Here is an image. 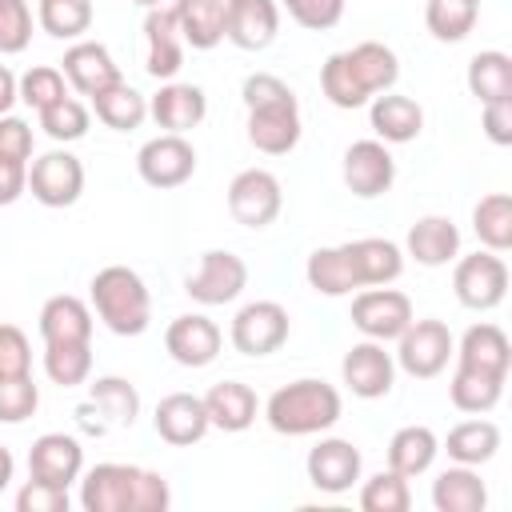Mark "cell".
Listing matches in <instances>:
<instances>
[{
    "label": "cell",
    "instance_id": "6da1fadb",
    "mask_svg": "<svg viewBox=\"0 0 512 512\" xmlns=\"http://www.w3.org/2000/svg\"><path fill=\"white\" fill-rule=\"evenodd\" d=\"M80 504L88 512H164L168 484L164 476L132 464H96L84 480Z\"/></svg>",
    "mask_w": 512,
    "mask_h": 512
},
{
    "label": "cell",
    "instance_id": "7a4b0ae2",
    "mask_svg": "<svg viewBox=\"0 0 512 512\" xmlns=\"http://www.w3.org/2000/svg\"><path fill=\"white\" fill-rule=\"evenodd\" d=\"M92 304L116 336H140L148 328V312H152L148 288L124 264H108L92 276Z\"/></svg>",
    "mask_w": 512,
    "mask_h": 512
},
{
    "label": "cell",
    "instance_id": "3957f363",
    "mask_svg": "<svg viewBox=\"0 0 512 512\" xmlns=\"http://www.w3.org/2000/svg\"><path fill=\"white\" fill-rule=\"evenodd\" d=\"M340 420V392L324 380H296L288 388H276L268 400V424L284 436L320 432Z\"/></svg>",
    "mask_w": 512,
    "mask_h": 512
},
{
    "label": "cell",
    "instance_id": "277c9868",
    "mask_svg": "<svg viewBox=\"0 0 512 512\" xmlns=\"http://www.w3.org/2000/svg\"><path fill=\"white\" fill-rule=\"evenodd\" d=\"M228 212L244 228H264L280 212V180L264 168H244L228 184Z\"/></svg>",
    "mask_w": 512,
    "mask_h": 512
},
{
    "label": "cell",
    "instance_id": "5b68a950",
    "mask_svg": "<svg viewBox=\"0 0 512 512\" xmlns=\"http://www.w3.org/2000/svg\"><path fill=\"white\" fill-rule=\"evenodd\" d=\"M288 340V312L276 300L244 304L232 320V344L244 356H268Z\"/></svg>",
    "mask_w": 512,
    "mask_h": 512
},
{
    "label": "cell",
    "instance_id": "8992f818",
    "mask_svg": "<svg viewBox=\"0 0 512 512\" xmlns=\"http://www.w3.org/2000/svg\"><path fill=\"white\" fill-rule=\"evenodd\" d=\"M136 168L152 188H176L196 172V152L180 132H164L140 148Z\"/></svg>",
    "mask_w": 512,
    "mask_h": 512
},
{
    "label": "cell",
    "instance_id": "52a82bcc",
    "mask_svg": "<svg viewBox=\"0 0 512 512\" xmlns=\"http://www.w3.org/2000/svg\"><path fill=\"white\" fill-rule=\"evenodd\" d=\"M452 288H456L460 304H468V308H496L508 292V268L492 252H472L456 264Z\"/></svg>",
    "mask_w": 512,
    "mask_h": 512
},
{
    "label": "cell",
    "instance_id": "ba28073f",
    "mask_svg": "<svg viewBox=\"0 0 512 512\" xmlns=\"http://www.w3.org/2000/svg\"><path fill=\"white\" fill-rule=\"evenodd\" d=\"M352 324L372 340H392L412 324V300L396 288H372L352 300Z\"/></svg>",
    "mask_w": 512,
    "mask_h": 512
},
{
    "label": "cell",
    "instance_id": "9c48e42d",
    "mask_svg": "<svg viewBox=\"0 0 512 512\" xmlns=\"http://www.w3.org/2000/svg\"><path fill=\"white\" fill-rule=\"evenodd\" d=\"M28 184H32V196L48 208H64L80 196L84 188V164L72 156V152H44L32 172H28Z\"/></svg>",
    "mask_w": 512,
    "mask_h": 512
},
{
    "label": "cell",
    "instance_id": "30bf717a",
    "mask_svg": "<svg viewBox=\"0 0 512 512\" xmlns=\"http://www.w3.org/2000/svg\"><path fill=\"white\" fill-rule=\"evenodd\" d=\"M452 332L444 320H412L400 332V364L412 376H436L448 364Z\"/></svg>",
    "mask_w": 512,
    "mask_h": 512
},
{
    "label": "cell",
    "instance_id": "8fae6325",
    "mask_svg": "<svg viewBox=\"0 0 512 512\" xmlns=\"http://www.w3.org/2000/svg\"><path fill=\"white\" fill-rule=\"evenodd\" d=\"M280 28L276 0H224V36L236 48H268Z\"/></svg>",
    "mask_w": 512,
    "mask_h": 512
},
{
    "label": "cell",
    "instance_id": "7c38bea8",
    "mask_svg": "<svg viewBox=\"0 0 512 512\" xmlns=\"http://www.w3.org/2000/svg\"><path fill=\"white\" fill-rule=\"evenodd\" d=\"M248 268L236 252H204L196 276H188V296L200 304H228L240 296Z\"/></svg>",
    "mask_w": 512,
    "mask_h": 512
},
{
    "label": "cell",
    "instance_id": "4fadbf2b",
    "mask_svg": "<svg viewBox=\"0 0 512 512\" xmlns=\"http://www.w3.org/2000/svg\"><path fill=\"white\" fill-rule=\"evenodd\" d=\"M392 176H396V164H392V156H388V148L380 140H356L344 152V184L356 196H380V192H388Z\"/></svg>",
    "mask_w": 512,
    "mask_h": 512
},
{
    "label": "cell",
    "instance_id": "5bb4252c",
    "mask_svg": "<svg viewBox=\"0 0 512 512\" xmlns=\"http://www.w3.org/2000/svg\"><path fill=\"white\" fill-rule=\"evenodd\" d=\"M80 464H84V452L72 436L64 432H44L32 452H28V472L32 480H44V484H60L68 488L76 476H80Z\"/></svg>",
    "mask_w": 512,
    "mask_h": 512
},
{
    "label": "cell",
    "instance_id": "9a60e30c",
    "mask_svg": "<svg viewBox=\"0 0 512 512\" xmlns=\"http://www.w3.org/2000/svg\"><path fill=\"white\" fill-rule=\"evenodd\" d=\"M248 140L268 156H280V152L296 148V140H300V108H296V100L268 104V108H248Z\"/></svg>",
    "mask_w": 512,
    "mask_h": 512
},
{
    "label": "cell",
    "instance_id": "2e32d148",
    "mask_svg": "<svg viewBox=\"0 0 512 512\" xmlns=\"http://www.w3.org/2000/svg\"><path fill=\"white\" fill-rule=\"evenodd\" d=\"M164 344L172 352V360L188 364V368H200L208 360H216L220 352V328L208 320V316H176L164 332Z\"/></svg>",
    "mask_w": 512,
    "mask_h": 512
},
{
    "label": "cell",
    "instance_id": "e0dca14e",
    "mask_svg": "<svg viewBox=\"0 0 512 512\" xmlns=\"http://www.w3.org/2000/svg\"><path fill=\"white\" fill-rule=\"evenodd\" d=\"M340 252H344V260H348L356 284H388V280H396L400 268H404V256H400V248H396L392 240L364 236V240L340 244Z\"/></svg>",
    "mask_w": 512,
    "mask_h": 512
},
{
    "label": "cell",
    "instance_id": "ac0fdd59",
    "mask_svg": "<svg viewBox=\"0 0 512 512\" xmlns=\"http://www.w3.org/2000/svg\"><path fill=\"white\" fill-rule=\"evenodd\" d=\"M156 432L168 444H196L208 432V408L192 392H172L156 404Z\"/></svg>",
    "mask_w": 512,
    "mask_h": 512
},
{
    "label": "cell",
    "instance_id": "d6986e66",
    "mask_svg": "<svg viewBox=\"0 0 512 512\" xmlns=\"http://www.w3.org/2000/svg\"><path fill=\"white\" fill-rule=\"evenodd\" d=\"M144 36H148V72L156 80L176 76L180 60H184V44H180V24L172 8H148L144 16Z\"/></svg>",
    "mask_w": 512,
    "mask_h": 512
},
{
    "label": "cell",
    "instance_id": "ffe728a7",
    "mask_svg": "<svg viewBox=\"0 0 512 512\" xmlns=\"http://www.w3.org/2000/svg\"><path fill=\"white\" fill-rule=\"evenodd\" d=\"M64 76L72 80L76 92L96 96V92H104V88H112L120 80V68L112 64V56H108L104 44L84 40V44H72L64 52Z\"/></svg>",
    "mask_w": 512,
    "mask_h": 512
},
{
    "label": "cell",
    "instance_id": "44dd1931",
    "mask_svg": "<svg viewBox=\"0 0 512 512\" xmlns=\"http://www.w3.org/2000/svg\"><path fill=\"white\" fill-rule=\"evenodd\" d=\"M360 476V452L348 440H320L308 452V480L324 492H344Z\"/></svg>",
    "mask_w": 512,
    "mask_h": 512
},
{
    "label": "cell",
    "instance_id": "7402d4cb",
    "mask_svg": "<svg viewBox=\"0 0 512 512\" xmlns=\"http://www.w3.org/2000/svg\"><path fill=\"white\" fill-rule=\"evenodd\" d=\"M40 336L44 344H84L92 336V316L80 296H52L40 308Z\"/></svg>",
    "mask_w": 512,
    "mask_h": 512
},
{
    "label": "cell",
    "instance_id": "603a6c76",
    "mask_svg": "<svg viewBox=\"0 0 512 512\" xmlns=\"http://www.w3.org/2000/svg\"><path fill=\"white\" fill-rule=\"evenodd\" d=\"M344 384L356 392V396H384L392 388V356L380 348V344H356L348 356H344Z\"/></svg>",
    "mask_w": 512,
    "mask_h": 512
},
{
    "label": "cell",
    "instance_id": "cb8c5ba5",
    "mask_svg": "<svg viewBox=\"0 0 512 512\" xmlns=\"http://www.w3.org/2000/svg\"><path fill=\"white\" fill-rule=\"evenodd\" d=\"M204 408H208V424H216L224 432H240L256 420V392L240 380H220L208 388Z\"/></svg>",
    "mask_w": 512,
    "mask_h": 512
},
{
    "label": "cell",
    "instance_id": "d4e9b609",
    "mask_svg": "<svg viewBox=\"0 0 512 512\" xmlns=\"http://www.w3.org/2000/svg\"><path fill=\"white\" fill-rule=\"evenodd\" d=\"M208 104H204V92L196 84H164L156 96H152V116L160 128L168 132H188L204 120Z\"/></svg>",
    "mask_w": 512,
    "mask_h": 512
},
{
    "label": "cell",
    "instance_id": "484cf974",
    "mask_svg": "<svg viewBox=\"0 0 512 512\" xmlns=\"http://www.w3.org/2000/svg\"><path fill=\"white\" fill-rule=\"evenodd\" d=\"M508 360H512V348H508L504 328H496V324H472L464 332V340H460V364L464 368H484V372L504 376L508 372Z\"/></svg>",
    "mask_w": 512,
    "mask_h": 512
},
{
    "label": "cell",
    "instance_id": "4316f807",
    "mask_svg": "<svg viewBox=\"0 0 512 512\" xmlns=\"http://www.w3.org/2000/svg\"><path fill=\"white\" fill-rule=\"evenodd\" d=\"M176 24H180V40H188L192 48H212L224 36V0H176L172 4Z\"/></svg>",
    "mask_w": 512,
    "mask_h": 512
},
{
    "label": "cell",
    "instance_id": "83f0119b",
    "mask_svg": "<svg viewBox=\"0 0 512 512\" xmlns=\"http://www.w3.org/2000/svg\"><path fill=\"white\" fill-rule=\"evenodd\" d=\"M344 60H348L352 76L364 84V92H368V96H372V92L392 88V84H396V76H400L396 52H392L388 44H380V40H364V44H356L352 52H344Z\"/></svg>",
    "mask_w": 512,
    "mask_h": 512
},
{
    "label": "cell",
    "instance_id": "f1b7e54d",
    "mask_svg": "<svg viewBox=\"0 0 512 512\" xmlns=\"http://www.w3.org/2000/svg\"><path fill=\"white\" fill-rule=\"evenodd\" d=\"M432 504L440 512H484L488 504V492H484V480L468 468H444L432 484Z\"/></svg>",
    "mask_w": 512,
    "mask_h": 512
},
{
    "label": "cell",
    "instance_id": "f546056e",
    "mask_svg": "<svg viewBox=\"0 0 512 512\" xmlns=\"http://www.w3.org/2000/svg\"><path fill=\"white\" fill-rule=\"evenodd\" d=\"M456 248H460V232L448 216H424L408 232V252L420 264H444L456 256Z\"/></svg>",
    "mask_w": 512,
    "mask_h": 512
},
{
    "label": "cell",
    "instance_id": "4dcf8cb0",
    "mask_svg": "<svg viewBox=\"0 0 512 512\" xmlns=\"http://www.w3.org/2000/svg\"><path fill=\"white\" fill-rule=\"evenodd\" d=\"M372 128H376L384 140L404 144V140L420 136L424 112H420V104H416L412 96H376V104H372Z\"/></svg>",
    "mask_w": 512,
    "mask_h": 512
},
{
    "label": "cell",
    "instance_id": "1f68e13d",
    "mask_svg": "<svg viewBox=\"0 0 512 512\" xmlns=\"http://www.w3.org/2000/svg\"><path fill=\"white\" fill-rule=\"evenodd\" d=\"M432 456H436V436H432V428H420V424L400 428L388 444V468L400 476L424 472L432 464Z\"/></svg>",
    "mask_w": 512,
    "mask_h": 512
},
{
    "label": "cell",
    "instance_id": "d6a6232c",
    "mask_svg": "<svg viewBox=\"0 0 512 512\" xmlns=\"http://www.w3.org/2000/svg\"><path fill=\"white\" fill-rule=\"evenodd\" d=\"M468 88L480 104L512 96V56L504 52H480L468 64Z\"/></svg>",
    "mask_w": 512,
    "mask_h": 512
},
{
    "label": "cell",
    "instance_id": "836d02e7",
    "mask_svg": "<svg viewBox=\"0 0 512 512\" xmlns=\"http://www.w3.org/2000/svg\"><path fill=\"white\" fill-rule=\"evenodd\" d=\"M500 388H504V376L460 364L456 376H452V404L460 412H488L500 400Z\"/></svg>",
    "mask_w": 512,
    "mask_h": 512
},
{
    "label": "cell",
    "instance_id": "e575fe53",
    "mask_svg": "<svg viewBox=\"0 0 512 512\" xmlns=\"http://www.w3.org/2000/svg\"><path fill=\"white\" fill-rule=\"evenodd\" d=\"M92 104H96V116H100L108 128H120V132L136 128V124L144 120V112H148L144 96H140L136 88H128L124 80H116L112 88L96 92V96H92Z\"/></svg>",
    "mask_w": 512,
    "mask_h": 512
},
{
    "label": "cell",
    "instance_id": "d590c367",
    "mask_svg": "<svg viewBox=\"0 0 512 512\" xmlns=\"http://www.w3.org/2000/svg\"><path fill=\"white\" fill-rule=\"evenodd\" d=\"M472 224H476V236L492 248V252H504L512 244V196L508 192H488L476 212H472Z\"/></svg>",
    "mask_w": 512,
    "mask_h": 512
},
{
    "label": "cell",
    "instance_id": "8d00e7d4",
    "mask_svg": "<svg viewBox=\"0 0 512 512\" xmlns=\"http://www.w3.org/2000/svg\"><path fill=\"white\" fill-rule=\"evenodd\" d=\"M500 448V428L488 420H464L448 432V456L460 464H480Z\"/></svg>",
    "mask_w": 512,
    "mask_h": 512
},
{
    "label": "cell",
    "instance_id": "74e56055",
    "mask_svg": "<svg viewBox=\"0 0 512 512\" xmlns=\"http://www.w3.org/2000/svg\"><path fill=\"white\" fill-rule=\"evenodd\" d=\"M308 284H312L316 292H324V296H344V292L360 288L340 248H316V252L308 256Z\"/></svg>",
    "mask_w": 512,
    "mask_h": 512
},
{
    "label": "cell",
    "instance_id": "f35d334b",
    "mask_svg": "<svg viewBox=\"0 0 512 512\" xmlns=\"http://www.w3.org/2000/svg\"><path fill=\"white\" fill-rule=\"evenodd\" d=\"M92 408L104 416V424H132L140 412V396L128 380L120 376H104L92 384Z\"/></svg>",
    "mask_w": 512,
    "mask_h": 512
},
{
    "label": "cell",
    "instance_id": "ab89813d",
    "mask_svg": "<svg viewBox=\"0 0 512 512\" xmlns=\"http://www.w3.org/2000/svg\"><path fill=\"white\" fill-rule=\"evenodd\" d=\"M476 4L480 0H428V32L436 40H464L476 24Z\"/></svg>",
    "mask_w": 512,
    "mask_h": 512
},
{
    "label": "cell",
    "instance_id": "60d3db41",
    "mask_svg": "<svg viewBox=\"0 0 512 512\" xmlns=\"http://www.w3.org/2000/svg\"><path fill=\"white\" fill-rule=\"evenodd\" d=\"M320 88H324V96H328L336 108H360V104L368 100L364 84L352 76L348 60H344V52H336V56L324 60V68H320Z\"/></svg>",
    "mask_w": 512,
    "mask_h": 512
},
{
    "label": "cell",
    "instance_id": "b9f144b4",
    "mask_svg": "<svg viewBox=\"0 0 512 512\" xmlns=\"http://www.w3.org/2000/svg\"><path fill=\"white\" fill-rule=\"evenodd\" d=\"M40 24L48 36H80L92 24V0H40Z\"/></svg>",
    "mask_w": 512,
    "mask_h": 512
},
{
    "label": "cell",
    "instance_id": "7bdbcfd3",
    "mask_svg": "<svg viewBox=\"0 0 512 512\" xmlns=\"http://www.w3.org/2000/svg\"><path fill=\"white\" fill-rule=\"evenodd\" d=\"M40 128L52 140H80L88 132V108L72 96H60L48 108H40Z\"/></svg>",
    "mask_w": 512,
    "mask_h": 512
},
{
    "label": "cell",
    "instance_id": "ee69618b",
    "mask_svg": "<svg viewBox=\"0 0 512 512\" xmlns=\"http://www.w3.org/2000/svg\"><path fill=\"white\" fill-rule=\"evenodd\" d=\"M408 504H412V496H408V484H404V476L400 472H380V476H372L368 484H364V492H360V508L364 512H408Z\"/></svg>",
    "mask_w": 512,
    "mask_h": 512
},
{
    "label": "cell",
    "instance_id": "f6af8a7d",
    "mask_svg": "<svg viewBox=\"0 0 512 512\" xmlns=\"http://www.w3.org/2000/svg\"><path fill=\"white\" fill-rule=\"evenodd\" d=\"M44 368H48V376L56 380V384H80L84 376H88V368H92V348H88V340L84 344H48V352H44Z\"/></svg>",
    "mask_w": 512,
    "mask_h": 512
},
{
    "label": "cell",
    "instance_id": "bcb514c9",
    "mask_svg": "<svg viewBox=\"0 0 512 512\" xmlns=\"http://www.w3.org/2000/svg\"><path fill=\"white\" fill-rule=\"evenodd\" d=\"M40 404V392L32 384V376H0V420L4 424H20L36 412Z\"/></svg>",
    "mask_w": 512,
    "mask_h": 512
},
{
    "label": "cell",
    "instance_id": "7dc6e473",
    "mask_svg": "<svg viewBox=\"0 0 512 512\" xmlns=\"http://www.w3.org/2000/svg\"><path fill=\"white\" fill-rule=\"evenodd\" d=\"M20 96H24V104H32L36 112L48 108L52 100L68 96V92H64V72H56V68H48V64L28 68L24 80H20Z\"/></svg>",
    "mask_w": 512,
    "mask_h": 512
},
{
    "label": "cell",
    "instance_id": "c3c4849f",
    "mask_svg": "<svg viewBox=\"0 0 512 512\" xmlns=\"http://www.w3.org/2000/svg\"><path fill=\"white\" fill-rule=\"evenodd\" d=\"M32 36V12L24 0H0V52L28 48Z\"/></svg>",
    "mask_w": 512,
    "mask_h": 512
},
{
    "label": "cell",
    "instance_id": "681fc988",
    "mask_svg": "<svg viewBox=\"0 0 512 512\" xmlns=\"http://www.w3.org/2000/svg\"><path fill=\"white\" fill-rule=\"evenodd\" d=\"M20 512H68V488L60 484H44V480H28L16 496Z\"/></svg>",
    "mask_w": 512,
    "mask_h": 512
},
{
    "label": "cell",
    "instance_id": "f907efd6",
    "mask_svg": "<svg viewBox=\"0 0 512 512\" xmlns=\"http://www.w3.org/2000/svg\"><path fill=\"white\" fill-rule=\"evenodd\" d=\"M244 104L248 108H268V104H284V100H296L292 96V88L280 80V76H272V72H252L248 80H244Z\"/></svg>",
    "mask_w": 512,
    "mask_h": 512
},
{
    "label": "cell",
    "instance_id": "816d5d0a",
    "mask_svg": "<svg viewBox=\"0 0 512 512\" xmlns=\"http://www.w3.org/2000/svg\"><path fill=\"white\" fill-rule=\"evenodd\" d=\"M32 364L28 336L16 324H0V376H24Z\"/></svg>",
    "mask_w": 512,
    "mask_h": 512
},
{
    "label": "cell",
    "instance_id": "f5cc1de1",
    "mask_svg": "<svg viewBox=\"0 0 512 512\" xmlns=\"http://www.w3.org/2000/svg\"><path fill=\"white\" fill-rule=\"evenodd\" d=\"M284 8L304 28H332L344 16V0H284Z\"/></svg>",
    "mask_w": 512,
    "mask_h": 512
},
{
    "label": "cell",
    "instance_id": "db71d44e",
    "mask_svg": "<svg viewBox=\"0 0 512 512\" xmlns=\"http://www.w3.org/2000/svg\"><path fill=\"white\" fill-rule=\"evenodd\" d=\"M0 156L28 160L32 156V128L16 116H0Z\"/></svg>",
    "mask_w": 512,
    "mask_h": 512
},
{
    "label": "cell",
    "instance_id": "11a10c76",
    "mask_svg": "<svg viewBox=\"0 0 512 512\" xmlns=\"http://www.w3.org/2000/svg\"><path fill=\"white\" fill-rule=\"evenodd\" d=\"M484 132L492 144H512V96L484 104Z\"/></svg>",
    "mask_w": 512,
    "mask_h": 512
},
{
    "label": "cell",
    "instance_id": "9f6ffc18",
    "mask_svg": "<svg viewBox=\"0 0 512 512\" xmlns=\"http://www.w3.org/2000/svg\"><path fill=\"white\" fill-rule=\"evenodd\" d=\"M24 184H28V168H24V160H8V156H0V204H12V200L24 192Z\"/></svg>",
    "mask_w": 512,
    "mask_h": 512
},
{
    "label": "cell",
    "instance_id": "6f0895ef",
    "mask_svg": "<svg viewBox=\"0 0 512 512\" xmlns=\"http://www.w3.org/2000/svg\"><path fill=\"white\" fill-rule=\"evenodd\" d=\"M16 96H20V92H16V76L0 64V116L12 108V100H16Z\"/></svg>",
    "mask_w": 512,
    "mask_h": 512
},
{
    "label": "cell",
    "instance_id": "680465c9",
    "mask_svg": "<svg viewBox=\"0 0 512 512\" xmlns=\"http://www.w3.org/2000/svg\"><path fill=\"white\" fill-rule=\"evenodd\" d=\"M76 420H80V424H84L88 432H104V428H108V424L100 420V412H96L92 404H80V408H76Z\"/></svg>",
    "mask_w": 512,
    "mask_h": 512
},
{
    "label": "cell",
    "instance_id": "91938a15",
    "mask_svg": "<svg viewBox=\"0 0 512 512\" xmlns=\"http://www.w3.org/2000/svg\"><path fill=\"white\" fill-rule=\"evenodd\" d=\"M8 480H12V452L0 444V488H4Z\"/></svg>",
    "mask_w": 512,
    "mask_h": 512
},
{
    "label": "cell",
    "instance_id": "94428289",
    "mask_svg": "<svg viewBox=\"0 0 512 512\" xmlns=\"http://www.w3.org/2000/svg\"><path fill=\"white\" fill-rule=\"evenodd\" d=\"M132 4H144V8H156L160 0H132Z\"/></svg>",
    "mask_w": 512,
    "mask_h": 512
}]
</instances>
